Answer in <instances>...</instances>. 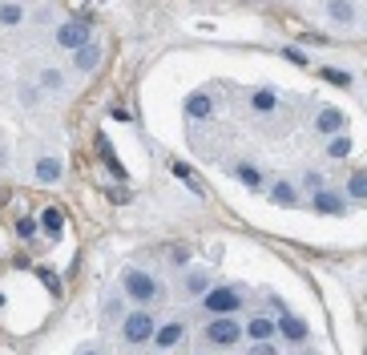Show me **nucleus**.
<instances>
[{
    "label": "nucleus",
    "instance_id": "f257e3e1",
    "mask_svg": "<svg viewBox=\"0 0 367 355\" xmlns=\"http://www.w3.org/2000/svg\"><path fill=\"white\" fill-rule=\"evenodd\" d=\"M121 286H125V299H134V303H154L158 299L154 275H145L141 266H125L121 271Z\"/></svg>",
    "mask_w": 367,
    "mask_h": 355
},
{
    "label": "nucleus",
    "instance_id": "f03ea898",
    "mask_svg": "<svg viewBox=\"0 0 367 355\" xmlns=\"http://www.w3.org/2000/svg\"><path fill=\"white\" fill-rule=\"evenodd\" d=\"M242 323L234 319V315H214L210 319V327H206V339L214 343V347H234L238 339H242Z\"/></svg>",
    "mask_w": 367,
    "mask_h": 355
},
{
    "label": "nucleus",
    "instance_id": "7ed1b4c3",
    "mask_svg": "<svg viewBox=\"0 0 367 355\" xmlns=\"http://www.w3.org/2000/svg\"><path fill=\"white\" fill-rule=\"evenodd\" d=\"M154 331H158V323L145 311H134V315L121 319V339L125 343H145V339H154Z\"/></svg>",
    "mask_w": 367,
    "mask_h": 355
},
{
    "label": "nucleus",
    "instance_id": "20e7f679",
    "mask_svg": "<svg viewBox=\"0 0 367 355\" xmlns=\"http://www.w3.org/2000/svg\"><path fill=\"white\" fill-rule=\"evenodd\" d=\"M202 303H206V311H214V315H234V311L242 307V295H238L234 286H210L206 295H202Z\"/></svg>",
    "mask_w": 367,
    "mask_h": 355
},
{
    "label": "nucleus",
    "instance_id": "39448f33",
    "mask_svg": "<svg viewBox=\"0 0 367 355\" xmlns=\"http://www.w3.org/2000/svg\"><path fill=\"white\" fill-rule=\"evenodd\" d=\"M57 45L61 48H69V53H77V48H85L89 45V24L85 21H65V24H57Z\"/></svg>",
    "mask_w": 367,
    "mask_h": 355
},
{
    "label": "nucleus",
    "instance_id": "423d86ee",
    "mask_svg": "<svg viewBox=\"0 0 367 355\" xmlns=\"http://www.w3.org/2000/svg\"><path fill=\"white\" fill-rule=\"evenodd\" d=\"M182 335H186V323H182V319H170V323H161L158 331H154V343H158L161 352H165V347L182 343Z\"/></svg>",
    "mask_w": 367,
    "mask_h": 355
},
{
    "label": "nucleus",
    "instance_id": "0eeeda50",
    "mask_svg": "<svg viewBox=\"0 0 367 355\" xmlns=\"http://www.w3.org/2000/svg\"><path fill=\"white\" fill-rule=\"evenodd\" d=\"M33 174H37V182H45V186H53V182H61V174H65V166H61V158H41V162L33 166Z\"/></svg>",
    "mask_w": 367,
    "mask_h": 355
},
{
    "label": "nucleus",
    "instance_id": "6e6552de",
    "mask_svg": "<svg viewBox=\"0 0 367 355\" xmlns=\"http://www.w3.org/2000/svg\"><path fill=\"white\" fill-rule=\"evenodd\" d=\"M101 65V45H85V48H77L73 53V69H81V73H89V69H97Z\"/></svg>",
    "mask_w": 367,
    "mask_h": 355
},
{
    "label": "nucleus",
    "instance_id": "1a4fd4ad",
    "mask_svg": "<svg viewBox=\"0 0 367 355\" xmlns=\"http://www.w3.org/2000/svg\"><path fill=\"white\" fill-rule=\"evenodd\" d=\"M343 125H347V118L339 109H323L319 118H315V129L319 134H343Z\"/></svg>",
    "mask_w": 367,
    "mask_h": 355
},
{
    "label": "nucleus",
    "instance_id": "9d476101",
    "mask_svg": "<svg viewBox=\"0 0 367 355\" xmlns=\"http://www.w3.org/2000/svg\"><path fill=\"white\" fill-rule=\"evenodd\" d=\"M242 331L251 335L254 343H271V335H275V323H271L267 315H258V319H251V323H247Z\"/></svg>",
    "mask_w": 367,
    "mask_h": 355
},
{
    "label": "nucleus",
    "instance_id": "9b49d317",
    "mask_svg": "<svg viewBox=\"0 0 367 355\" xmlns=\"http://www.w3.org/2000/svg\"><path fill=\"white\" fill-rule=\"evenodd\" d=\"M97 154L105 158V166H109V174H114V178H125V166L117 162V154H114V145H109V138H105V134H97Z\"/></svg>",
    "mask_w": 367,
    "mask_h": 355
},
{
    "label": "nucleus",
    "instance_id": "f8f14e48",
    "mask_svg": "<svg viewBox=\"0 0 367 355\" xmlns=\"http://www.w3.org/2000/svg\"><path fill=\"white\" fill-rule=\"evenodd\" d=\"M315 210L319 214H343V198L331 190H315Z\"/></svg>",
    "mask_w": 367,
    "mask_h": 355
},
{
    "label": "nucleus",
    "instance_id": "ddd939ff",
    "mask_svg": "<svg viewBox=\"0 0 367 355\" xmlns=\"http://www.w3.org/2000/svg\"><path fill=\"white\" fill-rule=\"evenodd\" d=\"M327 17L335 24H351L355 21V8H351V0H327Z\"/></svg>",
    "mask_w": 367,
    "mask_h": 355
},
{
    "label": "nucleus",
    "instance_id": "4468645a",
    "mask_svg": "<svg viewBox=\"0 0 367 355\" xmlns=\"http://www.w3.org/2000/svg\"><path fill=\"white\" fill-rule=\"evenodd\" d=\"M37 81H41V89H48V93H61L65 89V73L53 69V65H45V69L37 73Z\"/></svg>",
    "mask_w": 367,
    "mask_h": 355
},
{
    "label": "nucleus",
    "instance_id": "2eb2a0df",
    "mask_svg": "<svg viewBox=\"0 0 367 355\" xmlns=\"http://www.w3.org/2000/svg\"><path fill=\"white\" fill-rule=\"evenodd\" d=\"M278 331L287 335L291 343H298V339H307V323L295 319V315H283V319H278Z\"/></svg>",
    "mask_w": 367,
    "mask_h": 355
},
{
    "label": "nucleus",
    "instance_id": "dca6fc26",
    "mask_svg": "<svg viewBox=\"0 0 367 355\" xmlns=\"http://www.w3.org/2000/svg\"><path fill=\"white\" fill-rule=\"evenodd\" d=\"M210 109H214V101L206 93H190L186 97V113L190 118H210Z\"/></svg>",
    "mask_w": 367,
    "mask_h": 355
},
{
    "label": "nucleus",
    "instance_id": "f3484780",
    "mask_svg": "<svg viewBox=\"0 0 367 355\" xmlns=\"http://www.w3.org/2000/svg\"><path fill=\"white\" fill-rule=\"evenodd\" d=\"M275 105H278L275 89H258V93L251 97V109H254V113H275Z\"/></svg>",
    "mask_w": 367,
    "mask_h": 355
},
{
    "label": "nucleus",
    "instance_id": "a211bd4d",
    "mask_svg": "<svg viewBox=\"0 0 367 355\" xmlns=\"http://www.w3.org/2000/svg\"><path fill=\"white\" fill-rule=\"evenodd\" d=\"M182 286H186V295H206V291H210V275H206V271H190Z\"/></svg>",
    "mask_w": 367,
    "mask_h": 355
},
{
    "label": "nucleus",
    "instance_id": "6ab92c4d",
    "mask_svg": "<svg viewBox=\"0 0 367 355\" xmlns=\"http://www.w3.org/2000/svg\"><path fill=\"white\" fill-rule=\"evenodd\" d=\"M295 186H291V182H275V186H271V202H275V206H295Z\"/></svg>",
    "mask_w": 367,
    "mask_h": 355
},
{
    "label": "nucleus",
    "instance_id": "aec40b11",
    "mask_svg": "<svg viewBox=\"0 0 367 355\" xmlns=\"http://www.w3.org/2000/svg\"><path fill=\"white\" fill-rule=\"evenodd\" d=\"M41 226H45L48 235L57 238V235H61V230H65V214L57 210V206H48V210L41 214Z\"/></svg>",
    "mask_w": 367,
    "mask_h": 355
},
{
    "label": "nucleus",
    "instance_id": "412c9836",
    "mask_svg": "<svg viewBox=\"0 0 367 355\" xmlns=\"http://www.w3.org/2000/svg\"><path fill=\"white\" fill-rule=\"evenodd\" d=\"M101 319H109V323L114 319H125V295H109L105 307H101Z\"/></svg>",
    "mask_w": 367,
    "mask_h": 355
},
{
    "label": "nucleus",
    "instance_id": "4be33fe9",
    "mask_svg": "<svg viewBox=\"0 0 367 355\" xmlns=\"http://www.w3.org/2000/svg\"><path fill=\"white\" fill-rule=\"evenodd\" d=\"M347 198L367 202V170H364V174H351V182H347Z\"/></svg>",
    "mask_w": 367,
    "mask_h": 355
},
{
    "label": "nucleus",
    "instance_id": "5701e85b",
    "mask_svg": "<svg viewBox=\"0 0 367 355\" xmlns=\"http://www.w3.org/2000/svg\"><path fill=\"white\" fill-rule=\"evenodd\" d=\"M234 174H238V182H242V186H251V190L262 186V174H258L254 166H234Z\"/></svg>",
    "mask_w": 367,
    "mask_h": 355
},
{
    "label": "nucleus",
    "instance_id": "b1692460",
    "mask_svg": "<svg viewBox=\"0 0 367 355\" xmlns=\"http://www.w3.org/2000/svg\"><path fill=\"white\" fill-rule=\"evenodd\" d=\"M327 154H331V158H347V154H351V138H347V134H335L331 145H327Z\"/></svg>",
    "mask_w": 367,
    "mask_h": 355
},
{
    "label": "nucleus",
    "instance_id": "393cba45",
    "mask_svg": "<svg viewBox=\"0 0 367 355\" xmlns=\"http://www.w3.org/2000/svg\"><path fill=\"white\" fill-rule=\"evenodd\" d=\"M21 21H24L21 4H0V24H21Z\"/></svg>",
    "mask_w": 367,
    "mask_h": 355
},
{
    "label": "nucleus",
    "instance_id": "a878e982",
    "mask_svg": "<svg viewBox=\"0 0 367 355\" xmlns=\"http://www.w3.org/2000/svg\"><path fill=\"white\" fill-rule=\"evenodd\" d=\"M323 77H327V81H335V85H351V77H347V73L343 69H327V65H323Z\"/></svg>",
    "mask_w": 367,
    "mask_h": 355
},
{
    "label": "nucleus",
    "instance_id": "bb28decb",
    "mask_svg": "<svg viewBox=\"0 0 367 355\" xmlns=\"http://www.w3.org/2000/svg\"><path fill=\"white\" fill-rule=\"evenodd\" d=\"M17 93H21V101H24V105H37V97H41V89H33V85L24 81V85L17 89Z\"/></svg>",
    "mask_w": 367,
    "mask_h": 355
},
{
    "label": "nucleus",
    "instance_id": "cd10ccee",
    "mask_svg": "<svg viewBox=\"0 0 367 355\" xmlns=\"http://www.w3.org/2000/svg\"><path fill=\"white\" fill-rule=\"evenodd\" d=\"M105 194L114 198L117 206H125V202H129V194H125V190H121V186H109V190H105Z\"/></svg>",
    "mask_w": 367,
    "mask_h": 355
},
{
    "label": "nucleus",
    "instance_id": "c85d7f7f",
    "mask_svg": "<svg viewBox=\"0 0 367 355\" xmlns=\"http://www.w3.org/2000/svg\"><path fill=\"white\" fill-rule=\"evenodd\" d=\"M287 61H295V65H307V53H303V48H287Z\"/></svg>",
    "mask_w": 367,
    "mask_h": 355
},
{
    "label": "nucleus",
    "instance_id": "c756f323",
    "mask_svg": "<svg viewBox=\"0 0 367 355\" xmlns=\"http://www.w3.org/2000/svg\"><path fill=\"white\" fill-rule=\"evenodd\" d=\"M170 170H174V174H178V178H186V182H190V178H194V174H190V166H186V162H170Z\"/></svg>",
    "mask_w": 367,
    "mask_h": 355
},
{
    "label": "nucleus",
    "instance_id": "7c9ffc66",
    "mask_svg": "<svg viewBox=\"0 0 367 355\" xmlns=\"http://www.w3.org/2000/svg\"><path fill=\"white\" fill-rule=\"evenodd\" d=\"M303 182H307V186H311V190H323V178H319V174H315V170H311V174L303 178Z\"/></svg>",
    "mask_w": 367,
    "mask_h": 355
},
{
    "label": "nucleus",
    "instance_id": "2f4dec72",
    "mask_svg": "<svg viewBox=\"0 0 367 355\" xmlns=\"http://www.w3.org/2000/svg\"><path fill=\"white\" fill-rule=\"evenodd\" d=\"M41 279H45V286H48V291H53V295H57V291H61V283H57V279H53V275H48V271H41Z\"/></svg>",
    "mask_w": 367,
    "mask_h": 355
},
{
    "label": "nucleus",
    "instance_id": "473e14b6",
    "mask_svg": "<svg viewBox=\"0 0 367 355\" xmlns=\"http://www.w3.org/2000/svg\"><path fill=\"white\" fill-rule=\"evenodd\" d=\"M251 355H275V347H271V343H254Z\"/></svg>",
    "mask_w": 367,
    "mask_h": 355
},
{
    "label": "nucleus",
    "instance_id": "72a5a7b5",
    "mask_svg": "<svg viewBox=\"0 0 367 355\" xmlns=\"http://www.w3.org/2000/svg\"><path fill=\"white\" fill-rule=\"evenodd\" d=\"M4 162H8V145L0 142V166H4Z\"/></svg>",
    "mask_w": 367,
    "mask_h": 355
},
{
    "label": "nucleus",
    "instance_id": "f704fd0d",
    "mask_svg": "<svg viewBox=\"0 0 367 355\" xmlns=\"http://www.w3.org/2000/svg\"><path fill=\"white\" fill-rule=\"evenodd\" d=\"M77 355H105V352H97V347H81Z\"/></svg>",
    "mask_w": 367,
    "mask_h": 355
}]
</instances>
